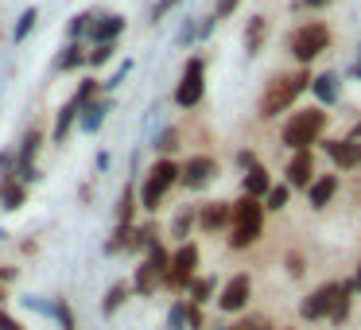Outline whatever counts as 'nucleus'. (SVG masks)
Wrapping results in <instances>:
<instances>
[{
	"mask_svg": "<svg viewBox=\"0 0 361 330\" xmlns=\"http://www.w3.org/2000/svg\"><path fill=\"white\" fill-rule=\"evenodd\" d=\"M260 226H264V206L260 198H237L233 202V221H229V249H249L260 237Z\"/></svg>",
	"mask_w": 361,
	"mask_h": 330,
	"instance_id": "1",
	"label": "nucleus"
},
{
	"mask_svg": "<svg viewBox=\"0 0 361 330\" xmlns=\"http://www.w3.org/2000/svg\"><path fill=\"white\" fill-rule=\"evenodd\" d=\"M307 82H311V78H307L303 71L272 78V82H268V90H264V97H260V117H276V113L291 109V105H295V97L307 90Z\"/></svg>",
	"mask_w": 361,
	"mask_h": 330,
	"instance_id": "2",
	"label": "nucleus"
},
{
	"mask_svg": "<svg viewBox=\"0 0 361 330\" xmlns=\"http://www.w3.org/2000/svg\"><path fill=\"white\" fill-rule=\"evenodd\" d=\"M179 175H183V167L175 164V159H159V164L148 171L144 187H140V206H144V210L156 214L159 202H164V195L175 187V183H179Z\"/></svg>",
	"mask_w": 361,
	"mask_h": 330,
	"instance_id": "3",
	"label": "nucleus"
},
{
	"mask_svg": "<svg viewBox=\"0 0 361 330\" xmlns=\"http://www.w3.org/2000/svg\"><path fill=\"white\" fill-rule=\"evenodd\" d=\"M167 268H171V252L164 245L148 249V257L140 260V268L133 276V291L136 295H156V288H164V280H167Z\"/></svg>",
	"mask_w": 361,
	"mask_h": 330,
	"instance_id": "4",
	"label": "nucleus"
},
{
	"mask_svg": "<svg viewBox=\"0 0 361 330\" xmlns=\"http://www.w3.org/2000/svg\"><path fill=\"white\" fill-rule=\"evenodd\" d=\"M322 128H326V113H319V109H299L295 117L283 125V144H288V148H295V152H307L314 140H319Z\"/></svg>",
	"mask_w": 361,
	"mask_h": 330,
	"instance_id": "5",
	"label": "nucleus"
},
{
	"mask_svg": "<svg viewBox=\"0 0 361 330\" xmlns=\"http://www.w3.org/2000/svg\"><path fill=\"white\" fill-rule=\"evenodd\" d=\"M195 272H198V245H195V241H183L179 249L171 252V268H167L164 288H171V291H187V288H190V280H195Z\"/></svg>",
	"mask_w": 361,
	"mask_h": 330,
	"instance_id": "6",
	"label": "nucleus"
},
{
	"mask_svg": "<svg viewBox=\"0 0 361 330\" xmlns=\"http://www.w3.org/2000/svg\"><path fill=\"white\" fill-rule=\"evenodd\" d=\"M326 43H330V32L322 24H303L299 32H291L288 47L299 63H311V59H319L322 51H326Z\"/></svg>",
	"mask_w": 361,
	"mask_h": 330,
	"instance_id": "7",
	"label": "nucleus"
},
{
	"mask_svg": "<svg viewBox=\"0 0 361 330\" xmlns=\"http://www.w3.org/2000/svg\"><path fill=\"white\" fill-rule=\"evenodd\" d=\"M202 94H206V63L202 59H190L183 78H179V86H175V105L190 109V105L202 102Z\"/></svg>",
	"mask_w": 361,
	"mask_h": 330,
	"instance_id": "8",
	"label": "nucleus"
},
{
	"mask_svg": "<svg viewBox=\"0 0 361 330\" xmlns=\"http://www.w3.org/2000/svg\"><path fill=\"white\" fill-rule=\"evenodd\" d=\"M249 295H252V280L245 272H237L233 280H226V288L218 291V307L226 314H233V311H241V307L249 303Z\"/></svg>",
	"mask_w": 361,
	"mask_h": 330,
	"instance_id": "9",
	"label": "nucleus"
},
{
	"mask_svg": "<svg viewBox=\"0 0 361 330\" xmlns=\"http://www.w3.org/2000/svg\"><path fill=\"white\" fill-rule=\"evenodd\" d=\"M334 295H338V283H322V288H314L311 295H307L303 303H299V314H303L307 322H314V319H330Z\"/></svg>",
	"mask_w": 361,
	"mask_h": 330,
	"instance_id": "10",
	"label": "nucleus"
},
{
	"mask_svg": "<svg viewBox=\"0 0 361 330\" xmlns=\"http://www.w3.org/2000/svg\"><path fill=\"white\" fill-rule=\"evenodd\" d=\"M214 175H218V164H214L210 156H195V159H187V164H183L179 183H183V187H190V190H198V187H206Z\"/></svg>",
	"mask_w": 361,
	"mask_h": 330,
	"instance_id": "11",
	"label": "nucleus"
},
{
	"mask_svg": "<svg viewBox=\"0 0 361 330\" xmlns=\"http://www.w3.org/2000/svg\"><path fill=\"white\" fill-rule=\"evenodd\" d=\"M229 221H233V206L229 202H206L202 210H198V229H206V233L229 229Z\"/></svg>",
	"mask_w": 361,
	"mask_h": 330,
	"instance_id": "12",
	"label": "nucleus"
},
{
	"mask_svg": "<svg viewBox=\"0 0 361 330\" xmlns=\"http://www.w3.org/2000/svg\"><path fill=\"white\" fill-rule=\"evenodd\" d=\"M326 156L334 159L338 167H345V171H353V167H361V144L357 140H326Z\"/></svg>",
	"mask_w": 361,
	"mask_h": 330,
	"instance_id": "13",
	"label": "nucleus"
},
{
	"mask_svg": "<svg viewBox=\"0 0 361 330\" xmlns=\"http://www.w3.org/2000/svg\"><path fill=\"white\" fill-rule=\"evenodd\" d=\"M311 171H314V167H311V152H295V159H291L288 171H283V175H288V187L307 190V187H311Z\"/></svg>",
	"mask_w": 361,
	"mask_h": 330,
	"instance_id": "14",
	"label": "nucleus"
},
{
	"mask_svg": "<svg viewBox=\"0 0 361 330\" xmlns=\"http://www.w3.org/2000/svg\"><path fill=\"white\" fill-rule=\"evenodd\" d=\"M125 32V20L121 16H105V20H94V24H90V43H113L117 39V35Z\"/></svg>",
	"mask_w": 361,
	"mask_h": 330,
	"instance_id": "15",
	"label": "nucleus"
},
{
	"mask_svg": "<svg viewBox=\"0 0 361 330\" xmlns=\"http://www.w3.org/2000/svg\"><path fill=\"white\" fill-rule=\"evenodd\" d=\"M105 113H109V102H90V105H82V113H78V128L82 133H97V128L105 125Z\"/></svg>",
	"mask_w": 361,
	"mask_h": 330,
	"instance_id": "16",
	"label": "nucleus"
},
{
	"mask_svg": "<svg viewBox=\"0 0 361 330\" xmlns=\"http://www.w3.org/2000/svg\"><path fill=\"white\" fill-rule=\"evenodd\" d=\"M334 190H338V175H322V179H314L311 187H307V198H311L314 210H322V206L334 198Z\"/></svg>",
	"mask_w": 361,
	"mask_h": 330,
	"instance_id": "17",
	"label": "nucleus"
},
{
	"mask_svg": "<svg viewBox=\"0 0 361 330\" xmlns=\"http://www.w3.org/2000/svg\"><path fill=\"white\" fill-rule=\"evenodd\" d=\"M133 295V283H125V280H117L113 283L109 291H105V299H102V314L105 319H113V314L121 311V307H125V299Z\"/></svg>",
	"mask_w": 361,
	"mask_h": 330,
	"instance_id": "18",
	"label": "nucleus"
},
{
	"mask_svg": "<svg viewBox=\"0 0 361 330\" xmlns=\"http://www.w3.org/2000/svg\"><path fill=\"white\" fill-rule=\"evenodd\" d=\"M24 198H27V190H24V183L20 179H0V206H4V210H20V206H24Z\"/></svg>",
	"mask_w": 361,
	"mask_h": 330,
	"instance_id": "19",
	"label": "nucleus"
},
{
	"mask_svg": "<svg viewBox=\"0 0 361 330\" xmlns=\"http://www.w3.org/2000/svg\"><path fill=\"white\" fill-rule=\"evenodd\" d=\"M268 190H272V179H268V171L264 167H249V171H245V195L249 198H264Z\"/></svg>",
	"mask_w": 361,
	"mask_h": 330,
	"instance_id": "20",
	"label": "nucleus"
},
{
	"mask_svg": "<svg viewBox=\"0 0 361 330\" xmlns=\"http://www.w3.org/2000/svg\"><path fill=\"white\" fill-rule=\"evenodd\" d=\"M78 113H82V105L74 102V97L63 105V109H59V121H55V144H63L66 136H71V128H74V121H78Z\"/></svg>",
	"mask_w": 361,
	"mask_h": 330,
	"instance_id": "21",
	"label": "nucleus"
},
{
	"mask_svg": "<svg viewBox=\"0 0 361 330\" xmlns=\"http://www.w3.org/2000/svg\"><path fill=\"white\" fill-rule=\"evenodd\" d=\"M264 39H268V20L264 16H252L249 28H245V51H249V55H257V51L264 47Z\"/></svg>",
	"mask_w": 361,
	"mask_h": 330,
	"instance_id": "22",
	"label": "nucleus"
},
{
	"mask_svg": "<svg viewBox=\"0 0 361 330\" xmlns=\"http://www.w3.org/2000/svg\"><path fill=\"white\" fill-rule=\"evenodd\" d=\"M350 295H353V283H338V295H334V307H330V322H345L350 314Z\"/></svg>",
	"mask_w": 361,
	"mask_h": 330,
	"instance_id": "23",
	"label": "nucleus"
},
{
	"mask_svg": "<svg viewBox=\"0 0 361 330\" xmlns=\"http://www.w3.org/2000/svg\"><path fill=\"white\" fill-rule=\"evenodd\" d=\"M190 299H187V303H195V307H202V303H210V299H214V291H218V283H214L210 280V276H202V280H190Z\"/></svg>",
	"mask_w": 361,
	"mask_h": 330,
	"instance_id": "24",
	"label": "nucleus"
},
{
	"mask_svg": "<svg viewBox=\"0 0 361 330\" xmlns=\"http://www.w3.org/2000/svg\"><path fill=\"white\" fill-rule=\"evenodd\" d=\"M133 218H136V190L125 187L117 198V226H133Z\"/></svg>",
	"mask_w": 361,
	"mask_h": 330,
	"instance_id": "25",
	"label": "nucleus"
},
{
	"mask_svg": "<svg viewBox=\"0 0 361 330\" xmlns=\"http://www.w3.org/2000/svg\"><path fill=\"white\" fill-rule=\"evenodd\" d=\"M43 148V128H27L24 140H20V159H27V164H35V156H39Z\"/></svg>",
	"mask_w": 361,
	"mask_h": 330,
	"instance_id": "26",
	"label": "nucleus"
},
{
	"mask_svg": "<svg viewBox=\"0 0 361 330\" xmlns=\"http://www.w3.org/2000/svg\"><path fill=\"white\" fill-rule=\"evenodd\" d=\"M82 63H86V51H82L78 43H66V47H63V55L55 59V66H59V71H74V66H82Z\"/></svg>",
	"mask_w": 361,
	"mask_h": 330,
	"instance_id": "27",
	"label": "nucleus"
},
{
	"mask_svg": "<svg viewBox=\"0 0 361 330\" xmlns=\"http://www.w3.org/2000/svg\"><path fill=\"white\" fill-rule=\"evenodd\" d=\"M195 221H198L195 210H179V214H175V221H171V237L187 241V233H190V226H195Z\"/></svg>",
	"mask_w": 361,
	"mask_h": 330,
	"instance_id": "28",
	"label": "nucleus"
},
{
	"mask_svg": "<svg viewBox=\"0 0 361 330\" xmlns=\"http://www.w3.org/2000/svg\"><path fill=\"white\" fill-rule=\"evenodd\" d=\"M55 322L59 330H78V319H74V307L66 299H55Z\"/></svg>",
	"mask_w": 361,
	"mask_h": 330,
	"instance_id": "29",
	"label": "nucleus"
},
{
	"mask_svg": "<svg viewBox=\"0 0 361 330\" xmlns=\"http://www.w3.org/2000/svg\"><path fill=\"white\" fill-rule=\"evenodd\" d=\"M20 303H24L27 311L43 314V319H55V299H43V295H24Z\"/></svg>",
	"mask_w": 361,
	"mask_h": 330,
	"instance_id": "30",
	"label": "nucleus"
},
{
	"mask_svg": "<svg viewBox=\"0 0 361 330\" xmlns=\"http://www.w3.org/2000/svg\"><path fill=\"white\" fill-rule=\"evenodd\" d=\"M167 330H187V299H175L167 311Z\"/></svg>",
	"mask_w": 361,
	"mask_h": 330,
	"instance_id": "31",
	"label": "nucleus"
},
{
	"mask_svg": "<svg viewBox=\"0 0 361 330\" xmlns=\"http://www.w3.org/2000/svg\"><path fill=\"white\" fill-rule=\"evenodd\" d=\"M314 94H319L322 97V102H334V97H338V78H334V74H322V78H314Z\"/></svg>",
	"mask_w": 361,
	"mask_h": 330,
	"instance_id": "32",
	"label": "nucleus"
},
{
	"mask_svg": "<svg viewBox=\"0 0 361 330\" xmlns=\"http://www.w3.org/2000/svg\"><path fill=\"white\" fill-rule=\"evenodd\" d=\"M35 20H39V12H35V8H27V12H24V16H20V24H16V32H12V39H16V43H24V39H27V35H32V28H35Z\"/></svg>",
	"mask_w": 361,
	"mask_h": 330,
	"instance_id": "33",
	"label": "nucleus"
},
{
	"mask_svg": "<svg viewBox=\"0 0 361 330\" xmlns=\"http://www.w3.org/2000/svg\"><path fill=\"white\" fill-rule=\"evenodd\" d=\"M226 330H272V326H268L264 314H245V319H237L233 326H226Z\"/></svg>",
	"mask_w": 361,
	"mask_h": 330,
	"instance_id": "34",
	"label": "nucleus"
},
{
	"mask_svg": "<svg viewBox=\"0 0 361 330\" xmlns=\"http://www.w3.org/2000/svg\"><path fill=\"white\" fill-rule=\"evenodd\" d=\"M109 59H113V43H97V47L86 55V63H90V66H105Z\"/></svg>",
	"mask_w": 361,
	"mask_h": 330,
	"instance_id": "35",
	"label": "nucleus"
},
{
	"mask_svg": "<svg viewBox=\"0 0 361 330\" xmlns=\"http://www.w3.org/2000/svg\"><path fill=\"white\" fill-rule=\"evenodd\" d=\"M264 206L268 210H283V206H288V187H272L264 195Z\"/></svg>",
	"mask_w": 361,
	"mask_h": 330,
	"instance_id": "36",
	"label": "nucleus"
},
{
	"mask_svg": "<svg viewBox=\"0 0 361 330\" xmlns=\"http://www.w3.org/2000/svg\"><path fill=\"white\" fill-rule=\"evenodd\" d=\"M156 148L159 152H175L179 148V133H175V128H164V133L156 136Z\"/></svg>",
	"mask_w": 361,
	"mask_h": 330,
	"instance_id": "37",
	"label": "nucleus"
},
{
	"mask_svg": "<svg viewBox=\"0 0 361 330\" xmlns=\"http://www.w3.org/2000/svg\"><path fill=\"white\" fill-rule=\"evenodd\" d=\"M16 159H20V152H0V179H8L16 171Z\"/></svg>",
	"mask_w": 361,
	"mask_h": 330,
	"instance_id": "38",
	"label": "nucleus"
},
{
	"mask_svg": "<svg viewBox=\"0 0 361 330\" xmlns=\"http://www.w3.org/2000/svg\"><path fill=\"white\" fill-rule=\"evenodd\" d=\"M128 71H133V63H125V66H117V74H113V78H109V82H102V86H105V90H117V86H121V82H125V78H128Z\"/></svg>",
	"mask_w": 361,
	"mask_h": 330,
	"instance_id": "39",
	"label": "nucleus"
},
{
	"mask_svg": "<svg viewBox=\"0 0 361 330\" xmlns=\"http://www.w3.org/2000/svg\"><path fill=\"white\" fill-rule=\"evenodd\" d=\"M0 330H24V326H20V319H16V314H8L4 307H0Z\"/></svg>",
	"mask_w": 361,
	"mask_h": 330,
	"instance_id": "40",
	"label": "nucleus"
},
{
	"mask_svg": "<svg viewBox=\"0 0 361 330\" xmlns=\"http://www.w3.org/2000/svg\"><path fill=\"white\" fill-rule=\"evenodd\" d=\"M175 4H179V0H159V4H156V12H152V20H164V12H171Z\"/></svg>",
	"mask_w": 361,
	"mask_h": 330,
	"instance_id": "41",
	"label": "nucleus"
},
{
	"mask_svg": "<svg viewBox=\"0 0 361 330\" xmlns=\"http://www.w3.org/2000/svg\"><path fill=\"white\" fill-rule=\"evenodd\" d=\"M288 272L291 276H303V257H295V252H291V257H288Z\"/></svg>",
	"mask_w": 361,
	"mask_h": 330,
	"instance_id": "42",
	"label": "nucleus"
},
{
	"mask_svg": "<svg viewBox=\"0 0 361 330\" xmlns=\"http://www.w3.org/2000/svg\"><path fill=\"white\" fill-rule=\"evenodd\" d=\"M16 268H12V264H4V268H0V283H12V280H16Z\"/></svg>",
	"mask_w": 361,
	"mask_h": 330,
	"instance_id": "43",
	"label": "nucleus"
},
{
	"mask_svg": "<svg viewBox=\"0 0 361 330\" xmlns=\"http://www.w3.org/2000/svg\"><path fill=\"white\" fill-rule=\"evenodd\" d=\"M350 283H353V291H361V264H357V272H353V280H350Z\"/></svg>",
	"mask_w": 361,
	"mask_h": 330,
	"instance_id": "44",
	"label": "nucleus"
},
{
	"mask_svg": "<svg viewBox=\"0 0 361 330\" xmlns=\"http://www.w3.org/2000/svg\"><path fill=\"white\" fill-rule=\"evenodd\" d=\"M350 140H357V144H361V125H353V128H350Z\"/></svg>",
	"mask_w": 361,
	"mask_h": 330,
	"instance_id": "45",
	"label": "nucleus"
},
{
	"mask_svg": "<svg viewBox=\"0 0 361 330\" xmlns=\"http://www.w3.org/2000/svg\"><path fill=\"white\" fill-rule=\"evenodd\" d=\"M307 8H319V4H326V0H303Z\"/></svg>",
	"mask_w": 361,
	"mask_h": 330,
	"instance_id": "46",
	"label": "nucleus"
},
{
	"mask_svg": "<svg viewBox=\"0 0 361 330\" xmlns=\"http://www.w3.org/2000/svg\"><path fill=\"white\" fill-rule=\"evenodd\" d=\"M4 299H8V291H4V283H0V307H4Z\"/></svg>",
	"mask_w": 361,
	"mask_h": 330,
	"instance_id": "47",
	"label": "nucleus"
}]
</instances>
